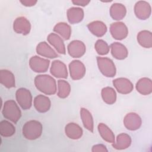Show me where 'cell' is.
Returning a JSON list of instances; mask_svg holds the SVG:
<instances>
[{
  "mask_svg": "<svg viewBox=\"0 0 152 152\" xmlns=\"http://www.w3.org/2000/svg\"><path fill=\"white\" fill-rule=\"evenodd\" d=\"M34 85L39 91L46 95H53L56 92V81L49 75H37L34 78Z\"/></svg>",
  "mask_w": 152,
  "mask_h": 152,
  "instance_id": "1",
  "label": "cell"
},
{
  "mask_svg": "<svg viewBox=\"0 0 152 152\" xmlns=\"http://www.w3.org/2000/svg\"><path fill=\"white\" fill-rule=\"evenodd\" d=\"M22 132L24 137L29 140L39 138L42 133V125L36 120H30L24 124Z\"/></svg>",
  "mask_w": 152,
  "mask_h": 152,
  "instance_id": "2",
  "label": "cell"
},
{
  "mask_svg": "<svg viewBox=\"0 0 152 152\" xmlns=\"http://www.w3.org/2000/svg\"><path fill=\"white\" fill-rule=\"evenodd\" d=\"M2 113L5 118L14 124H17L21 116L20 109L13 100H8L5 102Z\"/></svg>",
  "mask_w": 152,
  "mask_h": 152,
  "instance_id": "3",
  "label": "cell"
},
{
  "mask_svg": "<svg viewBox=\"0 0 152 152\" xmlns=\"http://www.w3.org/2000/svg\"><path fill=\"white\" fill-rule=\"evenodd\" d=\"M97 63L100 72L106 77H113L116 75V69L113 61L106 57L97 56Z\"/></svg>",
  "mask_w": 152,
  "mask_h": 152,
  "instance_id": "4",
  "label": "cell"
},
{
  "mask_svg": "<svg viewBox=\"0 0 152 152\" xmlns=\"http://www.w3.org/2000/svg\"><path fill=\"white\" fill-rule=\"evenodd\" d=\"M16 100L23 110L29 109L32 105V96L30 91L26 88H20L15 93Z\"/></svg>",
  "mask_w": 152,
  "mask_h": 152,
  "instance_id": "5",
  "label": "cell"
},
{
  "mask_svg": "<svg viewBox=\"0 0 152 152\" xmlns=\"http://www.w3.org/2000/svg\"><path fill=\"white\" fill-rule=\"evenodd\" d=\"M71 78L74 80H78L84 77L86 69L84 64L79 60H74L69 64Z\"/></svg>",
  "mask_w": 152,
  "mask_h": 152,
  "instance_id": "6",
  "label": "cell"
},
{
  "mask_svg": "<svg viewBox=\"0 0 152 152\" xmlns=\"http://www.w3.org/2000/svg\"><path fill=\"white\" fill-rule=\"evenodd\" d=\"M110 32L116 40H121L125 39L128 34L127 26L123 22H115L110 26Z\"/></svg>",
  "mask_w": 152,
  "mask_h": 152,
  "instance_id": "7",
  "label": "cell"
},
{
  "mask_svg": "<svg viewBox=\"0 0 152 152\" xmlns=\"http://www.w3.org/2000/svg\"><path fill=\"white\" fill-rule=\"evenodd\" d=\"M50 61L38 56H33L29 60V66L35 72H45L48 71Z\"/></svg>",
  "mask_w": 152,
  "mask_h": 152,
  "instance_id": "8",
  "label": "cell"
},
{
  "mask_svg": "<svg viewBox=\"0 0 152 152\" xmlns=\"http://www.w3.org/2000/svg\"><path fill=\"white\" fill-rule=\"evenodd\" d=\"M151 8L150 4L145 1H138L134 6V13L140 20H145L151 15Z\"/></svg>",
  "mask_w": 152,
  "mask_h": 152,
  "instance_id": "9",
  "label": "cell"
},
{
  "mask_svg": "<svg viewBox=\"0 0 152 152\" xmlns=\"http://www.w3.org/2000/svg\"><path fill=\"white\" fill-rule=\"evenodd\" d=\"M69 55L74 58H78L83 56L86 51L85 44L78 40L71 41L67 47Z\"/></svg>",
  "mask_w": 152,
  "mask_h": 152,
  "instance_id": "10",
  "label": "cell"
},
{
  "mask_svg": "<svg viewBox=\"0 0 152 152\" xmlns=\"http://www.w3.org/2000/svg\"><path fill=\"white\" fill-rule=\"evenodd\" d=\"M142 121L140 116L134 112L126 114L124 119L125 127L129 131H135L138 129L141 126Z\"/></svg>",
  "mask_w": 152,
  "mask_h": 152,
  "instance_id": "11",
  "label": "cell"
},
{
  "mask_svg": "<svg viewBox=\"0 0 152 152\" xmlns=\"http://www.w3.org/2000/svg\"><path fill=\"white\" fill-rule=\"evenodd\" d=\"M113 84L117 91L122 94L130 93L134 88L133 84L126 78H118L113 81Z\"/></svg>",
  "mask_w": 152,
  "mask_h": 152,
  "instance_id": "12",
  "label": "cell"
},
{
  "mask_svg": "<svg viewBox=\"0 0 152 152\" xmlns=\"http://www.w3.org/2000/svg\"><path fill=\"white\" fill-rule=\"evenodd\" d=\"M13 29L18 34L23 35L28 34L31 30L30 21L24 17H17L14 21Z\"/></svg>",
  "mask_w": 152,
  "mask_h": 152,
  "instance_id": "13",
  "label": "cell"
},
{
  "mask_svg": "<svg viewBox=\"0 0 152 152\" xmlns=\"http://www.w3.org/2000/svg\"><path fill=\"white\" fill-rule=\"evenodd\" d=\"M50 74L59 78H67L68 71L66 65L59 60H55L52 62L50 68Z\"/></svg>",
  "mask_w": 152,
  "mask_h": 152,
  "instance_id": "14",
  "label": "cell"
},
{
  "mask_svg": "<svg viewBox=\"0 0 152 152\" xmlns=\"http://www.w3.org/2000/svg\"><path fill=\"white\" fill-rule=\"evenodd\" d=\"M34 106L37 112L45 113L50 109L51 102L47 96L39 94L35 97L34 99Z\"/></svg>",
  "mask_w": 152,
  "mask_h": 152,
  "instance_id": "15",
  "label": "cell"
},
{
  "mask_svg": "<svg viewBox=\"0 0 152 152\" xmlns=\"http://www.w3.org/2000/svg\"><path fill=\"white\" fill-rule=\"evenodd\" d=\"M112 55L116 59H125L128 55L127 48L123 44L119 42H114L110 46Z\"/></svg>",
  "mask_w": 152,
  "mask_h": 152,
  "instance_id": "16",
  "label": "cell"
},
{
  "mask_svg": "<svg viewBox=\"0 0 152 152\" xmlns=\"http://www.w3.org/2000/svg\"><path fill=\"white\" fill-rule=\"evenodd\" d=\"M65 132L66 135L72 140L80 139L83 134L81 126L74 122H70L66 125L65 127Z\"/></svg>",
  "mask_w": 152,
  "mask_h": 152,
  "instance_id": "17",
  "label": "cell"
},
{
  "mask_svg": "<svg viewBox=\"0 0 152 152\" xmlns=\"http://www.w3.org/2000/svg\"><path fill=\"white\" fill-rule=\"evenodd\" d=\"M47 40L48 42L55 48L59 53L63 55L66 53V49L64 41L57 34L53 33H50L47 37Z\"/></svg>",
  "mask_w": 152,
  "mask_h": 152,
  "instance_id": "18",
  "label": "cell"
},
{
  "mask_svg": "<svg viewBox=\"0 0 152 152\" xmlns=\"http://www.w3.org/2000/svg\"><path fill=\"white\" fill-rule=\"evenodd\" d=\"M36 52L43 57L50 59H53L58 56L57 53L46 42H40L37 45Z\"/></svg>",
  "mask_w": 152,
  "mask_h": 152,
  "instance_id": "19",
  "label": "cell"
},
{
  "mask_svg": "<svg viewBox=\"0 0 152 152\" xmlns=\"http://www.w3.org/2000/svg\"><path fill=\"white\" fill-rule=\"evenodd\" d=\"M67 18L70 24L80 23L84 18V11L80 7H71L67 10Z\"/></svg>",
  "mask_w": 152,
  "mask_h": 152,
  "instance_id": "20",
  "label": "cell"
},
{
  "mask_svg": "<svg viewBox=\"0 0 152 152\" xmlns=\"http://www.w3.org/2000/svg\"><path fill=\"white\" fill-rule=\"evenodd\" d=\"M89 31L95 36L100 37L103 36L107 32V26L101 21H94L87 25Z\"/></svg>",
  "mask_w": 152,
  "mask_h": 152,
  "instance_id": "21",
  "label": "cell"
},
{
  "mask_svg": "<svg viewBox=\"0 0 152 152\" xmlns=\"http://www.w3.org/2000/svg\"><path fill=\"white\" fill-rule=\"evenodd\" d=\"M136 89L142 95H148L152 92V82L151 79L143 77L140 78L136 83Z\"/></svg>",
  "mask_w": 152,
  "mask_h": 152,
  "instance_id": "22",
  "label": "cell"
},
{
  "mask_svg": "<svg viewBox=\"0 0 152 152\" xmlns=\"http://www.w3.org/2000/svg\"><path fill=\"white\" fill-rule=\"evenodd\" d=\"M126 14L125 7L120 3H114L110 8V17L115 20H121L123 19Z\"/></svg>",
  "mask_w": 152,
  "mask_h": 152,
  "instance_id": "23",
  "label": "cell"
},
{
  "mask_svg": "<svg viewBox=\"0 0 152 152\" xmlns=\"http://www.w3.org/2000/svg\"><path fill=\"white\" fill-rule=\"evenodd\" d=\"M132 142L131 137L125 133H121L116 137V140L112 143V146L116 150H124L128 148Z\"/></svg>",
  "mask_w": 152,
  "mask_h": 152,
  "instance_id": "24",
  "label": "cell"
},
{
  "mask_svg": "<svg viewBox=\"0 0 152 152\" xmlns=\"http://www.w3.org/2000/svg\"><path fill=\"white\" fill-rule=\"evenodd\" d=\"M0 82L8 88H13L15 86V77L10 71L7 69L0 71Z\"/></svg>",
  "mask_w": 152,
  "mask_h": 152,
  "instance_id": "25",
  "label": "cell"
},
{
  "mask_svg": "<svg viewBox=\"0 0 152 152\" xmlns=\"http://www.w3.org/2000/svg\"><path fill=\"white\" fill-rule=\"evenodd\" d=\"M138 43L144 48H151L152 46V34L148 30H142L137 34Z\"/></svg>",
  "mask_w": 152,
  "mask_h": 152,
  "instance_id": "26",
  "label": "cell"
},
{
  "mask_svg": "<svg viewBox=\"0 0 152 152\" xmlns=\"http://www.w3.org/2000/svg\"><path fill=\"white\" fill-rule=\"evenodd\" d=\"M80 116L84 126L87 130L93 132L94 130V121L93 116L89 110L84 107L81 108Z\"/></svg>",
  "mask_w": 152,
  "mask_h": 152,
  "instance_id": "27",
  "label": "cell"
},
{
  "mask_svg": "<svg viewBox=\"0 0 152 152\" xmlns=\"http://www.w3.org/2000/svg\"><path fill=\"white\" fill-rule=\"evenodd\" d=\"M97 129L100 135L104 141L110 143H113L115 141L114 133L106 125L100 123L98 125Z\"/></svg>",
  "mask_w": 152,
  "mask_h": 152,
  "instance_id": "28",
  "label": "cell"
},
{
  "mask_svg": "<svg viewBox=\"0 0 152 152\" xmlns=\"http://www.w3.org/2000/svg\"><path fill=\"white\" fill-rule=\"evenodd\" d=\"M53 31L65 40L69 39L72 31L70 26L64 22L57 23L53 27Z\"/></svg>",
  "mask_w": 152,
  "mask_h": 152,
  "instance_id": "29",
  "label": "cell"
},
{
  "mask_svg": "<svg viewBox=\"0 0 152 152\" xmlns=\"http://www.w3.org/2000/svg\"><path fill=\"white\" fill-rule=\"evenodd\" d=\"M102 97L104 102L107 104H112L116 100V93L115 90L110 87H106L102 88Z\"/></svg>",
  "mask_w": 152,
  "mask_h": 152,
  "instance_id": "30",
  "label": "cell"
},
{
  "mask_svg": "<svg viewBox=\"0 0 152 152\" xmlns=\"http://www.w3.org/2000/svg\"><path fill=\"white\" fill-rule=\"evenodd\" d=\"M15 132V126L9 121L3 120L0 122V134L2 137H10Z\"/></svg>",
  "mask_w": 152,
  "mask_h": 152,
  "instance_id": "31",
  "label": "cell"
},
{
  "mask_svg": "<svg viewBox=\"0 0 152 152\" xmlns=\"http://www.w3.org/2000/svg\"><path fill=\"white\" fill-rule=\"evenodd\" d=\"M58 96L59 98L65 99L70 94V84L65 80H59L58 81Z\"/></svg>",
  "mask_w": 152,
  "mask_h": 152,
  "instance_id": "32",
  "label": "cell"
},
{
  "mask_svg": "<svg viewBox=\"0 0 152 152\" xmlns=\"http://www.w3.org/2000/svg\"><path fill=\"white\" fill-rule=\"evenodd\" d=\"M94 48L97 53L100 55H107L110 50V46L102 39H99L94 45Z\"/></svg>",
  "mask_w": 152,
  "mask_h": 152,
  "instance_id": "33",
  "label": "cell"
},
{
  "mask_svg": "<svg viewBox=\"0 0 152 152\" xmlns=\"http://www.w3.org/2000/svg\"><path fill=\"white\" fill-rule=\"evenodd\" d=\"M91 151L93 152H107L106 147L103 144H96L93 146Z\"/></svg>",
  "mask_w": 152,
  "mask_h": 152,
  "instance_id": "34",
  "label": "cell"
},
{
  "mask_svg": "<svg viewBox=\"0 0 152 152\" xmlns=\"http://www.w3.org/2000/svg\"><path fill=\"white\" fill-rule=\"evenodd\" d=\"M72 2L74 5H77L78 6H82V7H85L90 2V1H85V0H75V1H72Z\"/></svg>",
  "mask_w": 152,
  "mask_h": 152,
  "instance_id": "35",
  "label": "cell"
},
{
  "mask_svg": "<svg viewBox=\"0 0 152 152\" xmlns=\"http://www.w3.org/2000/svg\"><path fill=\"white\" fill-rule=\"evenodd\" d=\"M20 2L26 7H32L34 6L36 3L37 1L34 0H26V1H20Z\"/></svg>",
  "mask_w": 152,
  "mask_h": 152,
  "instance_id": "36",
  "label": "cell"
}]
</instances>
